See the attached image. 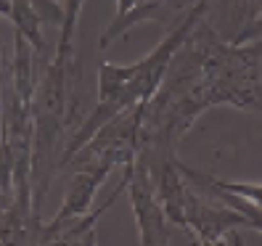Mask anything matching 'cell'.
Segmentation results:
<instances>
[{
  "label": "cell",
  "mask_w": 262,
  "mask_h": 246,
  "mask_svg": "<svg viewBox=\"0 0 262 246\" xmlns=\"http://www.w3.org/2000/svg\"><path fill=\"white\" fill-rule=\"evenodd\" d=\"M233 106L262 114V42H230L202 19L183 42L143 114L138 156L157 167L175 156L180 138L207 109Z\"/></svg>",
  "instance_id": "cell-1"
},
{
  "label": "cell",
  "mask_w": 262,
  "mask_h": 246,
  "mask_svg": "<svg viewBox=\"0 0 262 246\" xmlns=\"http://www.w3.org/2000/svg\"><path fill=\"white\" fill-rule=\"evenodd\" d=\"M209 3L212 0H196V3H191V8H186V13H183L180 24L175 29H169L167 37L141 61L125 64V66L122 64H101V69H98V103H96V109L88 114V119L77 127V132L69 135L64 156H61V167H64V162L72 153L80 146H85L90 138H93V132L101 125H106L112 117L122 114L135 103H148L157 96V90L162 87L175 56L183 48V42L191 37L196 24L207 16ZM61 167H58V172H61Z\"/></svg>",
  "instance_id": "cell-2"
},
{
  "label": "cell",
  "mask_w": 262,
  "mask_h": 246,
  "mask_svg": "<svg viewBox=\"0 0 262 246\" xmlns=\"http://www.w3.org/2000/svg\"><path fill=\"white\" fill-rule=\"evenodd\" d=\"M67 111H69V66L48 61L32 101V207L40 214L42 198L61 167L67 148Z\"/></svg>",
  "instance_id": "cell-3"
},
{
  "label": "cell",
  "mask_w": 262,
  "mask_h": 246,
  "mask_svg": "<svg viewBox=\"0 0 262 246\" xmlns=\"http://www.w3.org/2000/svg\"><path fill=\"white\" fill-rule=\"evenodd\" d=\"M146 103H135L122 114L112 117L106 125H101L93 138L80 146L72 156L64 162L61 170H77L85 164H112V167H127L138 156L141 146V125H143Z\"/></svg>",
  "instance_id": "cell-4"
},
{
  "label": "cell",
  "mask_w": 262,
  "mask_h": 246,
  "mask_svg": "<svg viewBox=\"0 0 262 246\" xmlns=\"http://www.w3.org/2000/svg\"><path fill=\"white\" fill-rule=\"evenodd\" d=\"M127 175V196L138 220V243H175L172 233V222L167 220V214L157 198V186H154V175L151 170L135 159L133 164L125 167Z\"/></svg>",
  "instance_id": "cell-5"
},
{
  "label": "cell",
  "mask_w": 262,
  "mask_h": 246,
  "mask_svg": "<svg viewBox=\"0 0 262 246\" xmlns=\"http://www.w3.org/2000/svg\"><path fill=\"white\" fill-rule=\"evenodd\" d=\"M112 170H114L112 164H85V167L72 170V180L67 186L64 202H61L58 212L53 214V220L48 225L42 222L37 243H56L61 230L67 225H72L77 217L88 214L90 207H93V198H96L98 188L106 183V177L112 175Z\"/></svg>",
  "instance_id": "cell-6"
},
{
  "label": "cell",
  "mask_w": 262,
  "mask_h": 246,
  "mask_svg": "<svg viewBox=\"0 0 262 246\" xmlns=\"http://www.w3.org/2000/svg\"><path fill=\"white\" fill-rule=\"evenodd\" d=\"M191 0H117L114 6V19L109 27L101 32V51L112 48L117 40H122L133 27L143 21H164L172 11H183L180 6Z\"/></svg>",
  "instance_id": "cell-7"
},
{
  "label": "cell",
  "mask_w": 262,
  "mask_h": 246,
  "mask_svg": "<svg viewBox=\"0 0 262 246\" xmlns=\"http://www.w3.org/2000/svg\"><path fill=\"white\" fill-rule=\"evenodd\" d=\"M85 0H64V21L58 29V42H56V53L51 61L56 64L72 66V51H74V32H77V21H80Z\"/></svg>",
  "instance_id": "cell-8"
},
{
  "label": "cell",
  "mask_w": 262,
  "mask_h": 246,
  "mask_svg": "<svg viewBox=\"0 0 262 246\" xmlns=\"http://www.w3.org/2000/svg\"><path fill=\"white\" fill-rule=\"evenodd\" d=\"M257 40H262V6L236 29L233 35H230V42H238V45H244V42H257Z\"/></svg>",
  "instance_id": "cell-9"
},
{
  "label": "cell",
  "mask_w": 262,
  "mask_h": 246,
  "mask_svg": "<svg viewBox=\"0 0 262 246\" xmlns=\"http://www.w3.org/2000/svg\"><path fill=\"white\" fill-rule=\"evenodd\" d=\"M0 16L3 19L11 16V0H0Z\"/></svg>",
  "instance_id": "cell-10"
},
{
  "label": "cell",
  "mask_w": 262,
  "mask_h": 246,
  "mask_svg": "<svg viewBox=\"0 0 262 246\" xmlns=\"http://www.w3.org/2000/svg\"><path fill=\"white\" fill-rule=\"evenodd\" d=\"M0 66H3V42H0Z\"/></svg>",
  "instance_id": "cell-11"
}]
</instances>
